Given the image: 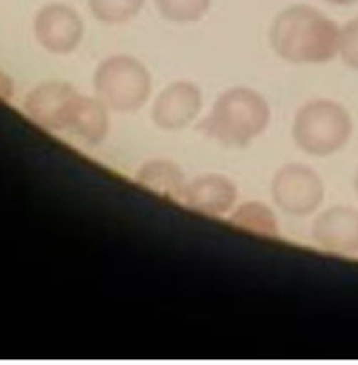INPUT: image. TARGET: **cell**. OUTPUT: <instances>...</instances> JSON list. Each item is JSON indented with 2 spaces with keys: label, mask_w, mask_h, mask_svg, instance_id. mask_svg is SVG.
Here are the masks:
<instances>
[{
  "label": "cell",
  "mask_w": 358,
  "mask_h": 365,
  "mask_svg": "<svg viewBox=\"0 0 358 365\" xmlns=\"http://www.w3.org/2000/svg\"><path fill=\"white\" fill-rule=\"evenodd\" d=\"M213 0H155L160 16L171 24H195L205 16Z\"/></svg>",
  "instance_id": "cell-14"
},
{
  "label": "cell",
  "mask_w": 358,
  "mask_h": 365,
  "mask_svg": "<svg viewBox=\"0 0 358 365\" xmlns=\"http://www.w3.org/2000/svg\"><path fill=\"white\" fill-rule=\"evenodd\" d=\"M327 2L335 4V6H353V4H357L358 0H327Z\"/></svg>",
  "instance_id": "cell-16"
},
{
  "label": "cell",
  "mask_w": 358,
  "mask_h": 365,
  "mask_svg": "<svg viewBox=\"0 0 358 365\" xmlns=\"http://www.w3.org/2000/svg\"><path fill=\"white\" fill-rule=\"evenodd\" d=\"M138 182L143 187L157 192L159 196L175 200H180L188 187L180 168L171 160L163 159L143 164L141 170L138 171Z\"/></svg>",
  "instance_id": "cell-11"
},
{
  "label": "cell",
  "mask_w": 358,
  "mask_h": 365,
  "mask_svg": "<svg viewBox=\"0 0 358 365\" xmlns=\"http://www.w3.org/2000/svg\"><path fill=\"white\" fill-rule=\"evenodd\" d=\"M34 32L45 50L52 53H71L82 41L84 24L75 9L64 4H50L38 13Z\"/></svg>",
  "instance_id": "cell-7"
},
{
  "label": "cell",
  "mask_w": 358,
  "mask_h": 365,
  "mask_svg": "<svg viewBox=\"0 0 358 365\" xmlns=\"http://www.w3.org/2000/svg\"><path fill=\"white\" fill-rule=\"evenodd\" d=\"M312 237L330 253L358 255V210L352 207H332L324 210L314 221Z\"/></svg>",
  "instance_id": "cell-9"
},
{
  "label": "cell",
  "mask_w": 358,
  "mask_h": 365,
  "mask_svg": "<svg viewBox=\"0 0 358 365\" xmlns=\"http://www.w3.org/2000/svg\"><path fill=\"white\" fill-rule=\"evenodd\" d=\"M202 91L189 81H175L157 95L152 107V121L163 130H182L195 121L202 110Z\"/></svg>",
  "instance_id": "cell-8"
},
{
  "label": "cell",
  "mask_w": 358,
  "mask_h": 365,
  "mask_svg": "<svg viewBox=\"0 0 358 365\" xmlns=\"http://www.w3.org/2000/svg\"><path fill=\"white\" fill-rule=\"evenodd\" d=\"M270 121V103L260 93L232 88L218 96L209 116L200 121L198 130L227 148H245L266 130Z\"/></svg>",
  "instance_id": "cell-2"
},
{
  "label": "cell",
  "mask_w": 358,
  "mask_h": 365,
  "mask_svg": "<svg viewBox=\"0 0 358 365\" xmlns=\"http://www.w3.org/2000/svg\"><path fill=\"white\" fill-rule=\"evenodd\" d=\"M353 185H355V192H357V196H358V170H357V173H355V182H353Z\"/></svg>",
  "instance_id": "cell-17"
},
{
  "label": "cell",
  "mask_w": 358,
  "mask_h": 365,
  "mask_svg": "<svg viewBox=\"0 0 358 365\" xmlns=\"http://www.w3.org/2000/svg\"><path fill=\"white\" fill-rule=\"evenodd\" d=\"M185 205L207 216H223L234 209L237 202V187L230 178L218 173L202 175L188 184L184 196Z\"/></svg>",
  "instance_id": "cell-10"
},
{
  "label": "cell",
  "mask_w": 358,
  "mask_h": 365,
  "mask_svg": "<svg viewBox=\"0 0 358 365\" xmlns=\"http://www.w3.org/2000/svg\"><path fill=\"white\" fill-rule=\"evenodd\" d=\"M339 56L352 70L358 71V16L341 29Z\"/></svg>",
  "instance_id": "cell-15"
},
{
  "label": "cell",
  "mask_w": 358,
  "mask_h": 365,
  "mask_svg": "<svg viewBox=\"0 0 358 365\" xmlns=\"http://www.w3.org/2000/svg\"><path fill=\"white\" fill-rule=\"evenodd\" d=\"M93 88L107 109L135 113L152 95V75L135 57L111 56L96 68Z\"/></svg>",
  "instance_id": "cell-4"
},
{
  "label": "cell",
  "mask_w": 358,
  "mask_h": 365,
  "mask_svg": "<svg viewBox=\"0 0 358 365\" xmlns=\"http://www.w3.org/2000/svg\"><path fill=\"white\" fill-rule=\"evenodd\" d=\"M353 134V121L344 106L334 100H312L296 113L292 138L300 150L314 157L341 152Z\"/></svg>",
  "instance_id": "cell-3"
},
{
  "label": "cell",
  "mask_w": 358,
  "mask_h": 365,
  "mask_svg": "<svg viewBox=\"0 0 358 365\" xmlns=\"http://www.w3.org/2000/svg\"><path fill=\"white\" fill-rule=\"evenodd\" d=\"M271 196L282 212L289 216H309L324 200V184L319 175L305 164H287L277 171Z\"/></svg>",
  "instance_id": "cell-6"
},
{
  "label": "cell",
  "mask_w": 358,
  "mask_h": 365,
  "mask_svg": "<svg viewBox=\"0 0 358 365\" xmlns=\"http://www.w3.org/2000/svg\"><path fill=\"white\" fill-rule=\"evenodd\" d=\"M275 53L292 64H324L339 53L341 29L316 7L291 6L270 31Z\"/></svg>",
  "instance_id": "cell-1"
},
{
  "label": "cell",
  "mask_w": 358,
  "mask_h": 365,
  "mask_svg": "<svg viewBox=\"0 0 358 365\" xmlns=\"http://www.w3.org/2000/svg\"><path fill=\"white\" fill-rule=\"evenodd\" d=\"M93 16L106 25L127 24L145 6V0H88Z\"/></svg>",
  "instance_id": "cell-13"
},
{
  "label": "cell",
  "mask_w": 358,
  "mask_h": 365,
  "mask_svg": "<svg viewBox=\"0 0 358 365\" xmlns=\"http://www.w3.org/2000/svg\"><path fill=\"white\" fill-rule=\"evenodd\" d=\"M230 221L235 227L245 228L253 234L266 235V237H277L278 235V225L273 210L260 202H250L239 207Z\"/></svg>",
  "instance_id": "cell-12"
},
{
  "label": "cell",
  "mask_w": 358,
  "mask_h": 365,
  "mask_svg": "<svg viewBox=\"0 0 358 365\" xmlns=\"http://www.w3.org/2000/svg\"><path fill=\"white\" fill-rule=\"evenodd\" d=\"M86 95H78L71 86L48 82L36 88L27 96L25 109L41 127L56 132H68L73 138L81 120Z\"/></svg>",
  "instance_id": "cell-5"
}]
</instances>
